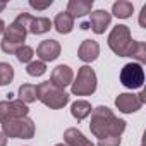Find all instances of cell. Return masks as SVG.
<instances>
[{"mask_svg":"<svg viewBox=\"0 0 146 146\" xmlns=\"http://www.w3.org/2000/svg\"><path fill=\"white\" fill-rule=\"evenodd\" d=\"M90 115V129L98 139L108 136H120L125 131V120L115 117L108 107H96L95 110H91Z\"/></svg>","mask_w":146,"mask_h":146,"instance_id":"cell-1","label":"cell"},{"mask_svg":"<svg viewBox=\"0 0 146 146\" xmlns=\"http://www.w3.org/2000/svg\"><path fill=\"white\" fill-rule=\"evenodd\" d=\"M36 98L43 105H46L48 108H53V110L64 108L69 103V95L62 88L55 86L52 81H45L36 86Z\"/></svg>","mask_w":146,"mask_h":146,"instance_id":"cell-2","label":"cell"},{"mask_svg":"<svg viewBox=\"0 0 146 146\" xmlns=\"http://www.w3.org/2000/svg\"><path fill=\"white\" fill-rule=\"evenodd\" d=\"M70 91L76 96H88L96 91V72L90 65H83L78 70L76 79L70 84Z\"/></svg>","mask_w":146,"mask_h":146,"instance_id":"cell-3","label":"cell"},{"mask_svg":"<svg viewBox=\"0 0 146 146\" xmlns=\"http://www.w3.org/2000/svg\"><path fill=\"white\" fill-rule=\"evenodd\" d=\"M108 46L110 50L119 55V57H127L131 45H132V38H131V29L125 24H117L110 35H108Z\"/></svg>","mask_w":146,"mask_h":146,"instance_id":"cell-4","label":"cell"},{"mask_svg":"<svg viewBox=\"0 0 146 146\" xmlns=\"http://www.w3.org/2000/svg\"><path fill=\"white\" fill-rule=\"evenodd\" d=\"M35 122L28 117H19V119H11L2 124V132L7 137L14 139H31L35 136Z\"/></svg>","mask_w":146,"mask_h":146,"instance_id":"cell-5","label":"cell"},{"mask_svg":"<svg viewBox=\"0 0 146 146\" xmlns=\"http://www.w3.org/2000/svg\"><path fill=\"white\" fill-rule=\"evenodd\" d=\"M120 83L129 88V90H137L143 86L144 83V70H143V65L137 64V62H131V64H125L120 70Z\"/></svg>","mask_w":146,"mask_h":146,"instance_id":"cell-6","label":"cell"},{"mask_svg":"<svg viewBox=\"0 0 146 146\" xmlns=\"http://www.w3.org/2000/svg\"><path fill=\"white\" fill-rule=\"evenodd\" d=\"M16 23H19L26 29V33H31V35H43V33H48L52 28V21L48 17H33L28 12H21L16 17Z\"/></svg>","mask_w":146,"mask_h":146,"instance_id":"cell-7","label":"cell"},{"mask_svg":"<svg viewBox=\"0 0 146 146\" xmlns=\"http://www.w3.org/2000/svg\"><path fill=\"white\" fill-rule=\"evenodd\" d=\"M29 108L21 100H4L0 102V124H4L11 119L28 117Z\"/></svg>","mask_w":146,"mask_h":146,"instance_id":"cell-8","label":"cell"},{"mask_svg":"<svg viewBox=\"0 0 146 146\" xmlns=\"http://www.w3.org/2000/svg\"><path fill=\"white\" fill-rule=\"evenodd\" d=\"M115 107L124 113H134L143 107V102L134 93H120L115 98Z\"/></svg>","mask_w":146,"mask_h":146,"instance_id":"cell-9","label":"cell"},{"mask_svg":"<svg viewBox=\"0 0 146 146\" xmlns=\"http://www.w3.org/2000/svg\"><path fill=\"white\" fill-rule=\"evenodd\" d=\"M60 50L62 48L57 40H43L36 48V55L41 62H52L60 55Z\"/></svg>","mask_w":146,"mask_h":146,"instance_id":"cell-10","label":"cell"},{"mask_svg":"<svg viewBox=\"0 0 146 146\" xmlns=\"http://www.w3.org/2000/svg\"><path fill=\"white\" fill-rule=\"evenodd\" d=\"M50 81H52L55 86H58V88L64 90L65 86L72 84V81H74V72H72V69H70L69 65L60 64V65H57V67L52 70Z\"/></svg>","mask_w":146,"mask_h":146,"instance_id":"cell-11","label":"cell"},{"mask_svg":"<svg viewBox=\"0 0 146 146\" xmlns=\"http://www.w3.org/2000/svg\"><path fill=\"white\" fill-rule=\"evenodd\" d=\"M110 21H112V14L107 12V11H103V9L93 11V12L90 14V26H91V29H93L96 35H103L105 29L108 28Z\"/></svg>","mask_w":146,"mask_h":146,"instance_id":"cell-12","label":"cell"},{"mask_svg":"<svg viewBox=\"0 0 146 146\" xmlns=\"http://www.w3.org/2000/svg\"><path fill=\"white\" fill-rule=\"evenodd\" d=\"M91 9H93V0H69L65 12L72 16V19H76L91 14Z\"/></svg>","mask_w":146,"mask_h":146,"instance_id":"cell-13","label":"cell"},{"mask_svg":"<svg viewBox=\"0 0 146 146\" xmlns=\"http://www.w3.org/2000/svg\"><path fill=\"white\" fill-rule=\"evenodd\" d=\"M26 29L19 24V23H12L9 24V28H5L4 31V40L2 41H7V43H14V45H24L23 41L26 40Z\"/></svg>","mask_w":146,"mask_h":146,"instance_id":"cell-14","label":"cell"},{"mask_svg":"<svg viewBox=\"0 0 146 146\" xmlns=\"http://www.w3.org/2000/svg\"><path fill=\"white\" fill-rule=\"evenodd\" d=\"M100 55V45L95 41V40H84L78 50V57L83 60V62H93L96 60Z\"/></svg>","mask_w":146,"mask_h":146,"instance_id":"cell-15","label":"cell"},{"mask_svg":"<svg viewBox=\"0 0 146 146\" xmlns=\"http://www.w3.org/2000/svg\"><path fill=\"white\" fill-rule=\"evenodd\" d=\"M64 141L67 146H95L79 129L76 127H69L65 132H64Z\"/></svg>","mask_w":146,"mask_h":146,"instance_id":"cell-16","label":"cell"},{"mask_svg":"<svg viewBox=\"0 0 146 146\" xmlns=\"http://www.w3.org/2000/svg\"><path fill=\"white\" fill-rule=\"evenodd\" d=\"M52 26H55V29L60 35H69L72 29H74V19L72 16H69L67 12H58L52 23Z\"/></svg>","mask_w":146,"mask_h":146,"instance_id":"cell-17","label":"cell"},{"mask_svg":"<svg viewBox=\"0 0 146 146\" xmlns=\"http://www.w3.org/2000/svg\"><path fill=\"white\" fill-rule=\"evenodd\" d=\"M91 103L90 102H86V100H78V102H74L70 105V113H72V117H74L76 120H83V119H86L90 113H91Z\"/></svg>","mask_w":146,"mask_h":146,"instance_id":"cell-18","label":"cell"},{"mask_svg":"<svg viewBox=\"0 0 146 146\" xmlns=\"http://www.w3.org/2000/svg\"><path fill=\"white\" fill-rule=\"evenodd\" d=\"M132 12H134V5L132 2H127V0H119L112 5V14L119 19H127L131 17Z\"/></svg>","mask_w":146,"mask_h":146,"instance_id":"cell-19","label":"cell"},{"mask_svg":"<svg viewBox=\"0 0 146 146\" xmlns=\"http://www.w3.org/2000/svg\"><path fill=\"white\" fill-rule=\"evenodd\" d=\"M127 57L137 60V64L146 62V45H144L143 41H136V40H132V45H131V50H129Z\"/></svg>","mask_w":146,"mask_h":146,"instance_id":"cell-20","label":"cell"},{"mask_svg":"<svg viewBox=\"0 0 146 146\" xmlns=\"http://www.w3.org/2000/svg\"><path fill=\"white\" fill-rule=\"evenodd\" d=\"M19 100L23 103H26V105L36 102L38 100L36 98V86L35 84H23L19 88Z\"/></svg>","mask_w":146,"mask_h":146,"instance_id":"cell-21","label":"cell"},{"mask_svg":"<svg viewBox=\"0 0 146 146\" xmlns=\"http://www.w3.org/2000/svg\"><path fill=\"white\" fill-rule=\"evenodd\" d=\"M14 79V67L7 62H0V86L11 84Z\"/></svg>","mask_w":146,"mask_h":146,"instance_id":"cell-22","label":"cell"},{"mask_svg":"<svg viewBox=\"0 0 146 146\" xmlns=\"http://www.w3.org/2000/svg\"><path fill=\"white\" fill-rule=\"evenodd\" d=\"M26 72L33 78H40L46 72V64L41 62V60H31L28 64V67H26Z\"/></svg>","mask_w":146,"mask_h":146,"instance_id":"cell-23","label":"cell"},{"mask_svg":"<svg viewBox=\"0 0 146 146\" xmlns=\"http://www.w3.org/2000/svg\"><path fill=\"white\" fill-rule=\"evenodd\" d=\"M14 55L17 57V60H19L21 64H29V62L33 60L35 50H33L31 46H28V45H21V46L16 50V53H14Z\"/></svg>","mask_w":146,"mask_h":146,"instance_id":"cell-24","label":"cell"},{"mask_svg":"<svg viewBox=\"0 0 146 146\" xmlns=\"http://www.w3.org/2000/svg\"><path fill=\"white\" fill-rule=\"evenodd\" d=\"M119 144H120V136H108L98 139V146H119Z\"/></svg>","mask_w":146,"mask_h":146,"instance_id":"cell-25","label":"cell"},{"mask_svg":"<svg viewBox=\"0 0 146 146\" xmlns=\"http://www.w3.org/2000/svg\"><path fill=\"white\" fill-rule=\"evenodd\" d=\"M19 46H21V45H14V43H7V41H2V43H0L2 52H5V53H9V55L16 53V50H17Z\"/></svg>","mask_w":146,"mask_h":146,"instance_id":"cell-26","label":"cell"},{"mask_svg":"<svg viewBox=\"0 0 146 146\" xmlns=\"http://www.w3.org/2000/svg\"><path fill=\"white\" fill-rule=\"evenodd\" d=\"M53 2L52 0H46V2H38V0H29V5L33 7V9H36V11H43V9H46V7H50Z\"/></svg>","mask_w":146,"mask_h":146,"instance_id":"cell-27","label":"cell"},{"mask_svg":"<svg viewBox=\"0 0 146 146\" xmlns=\"http://www.w3.org/2000/svg\"><path fill=\"white\" fill-rule=\"evenodd\" d=\"M144 19H146V5L141 9V17H139V26H141V28H146V23H144Z\"/></svg>","mask_w":146,"mask_h":146,"instance_id":"cell-28","label":"cell"},{"mask_svg":"<svg viewBox=\"0 0 146 146\" xmlns=\"http://www.w3.org/2000/svg\"><path fill=\"white\" fill-rule=\"evenodd\" d=\"M7 144V136L4 132H0V146H5Z\"/></svg>","mask_w":146,"mask_h":146,"instance_id":"cell-29","label":"cell"},{"mask_svg":"<svg viewBox=\"0 0 146 146\" xmlns=\"http://www.w3.org/2000/svg\"><path fill=\"white\" fill-rule=\"evenodd\" d=\"M4 31H5V23H4L2 19H0V35H2Z\"/></svg>","mask_w":146,"mask_h":146,"instance_id":"cell-30","label":"cell"},{"mask_svg":"<svg viewBox=\"0 0 146 146\" xmlns=\"http://www.w3.org/2000/svg\"><path fill=\"white\" fill-rule=\"evenodd\" d=\"M5 9V2H0V12H2Z\"/></svg>","mask_w":146,"mask_h":146,"instance_id":"cell-31","label":"cell"},{"mask_svg":"<svg viewBox=\"0 0 146 146\" xmlns=\"http://www.w3.org/2000/svg\"><path fill=\"white\" fill-rule=\"evenodd\" d=\"M55 146H67V144H64V143H58V144H55Z\"/></svg>","mask_w":146,"mask_h":146,"instance_id":"cell-32","label":"cell"}]
</instances>
